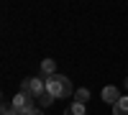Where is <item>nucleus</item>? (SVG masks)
Instances as JSON below:
<instances>
[{
  "mask_svg": "<svg viewBox=\"0 0 128 115\" xmlns=\"http://www.w3.org/2000/svg\"><path fill=\"white\" fill-rule=\"evenodd\" d=\"M46 92L51 97H69L72 95V82H69V77H64V74H51V77H46Z\"/></svg>",
  "mask_w": 128,
  "mask_h": 115,
  "instance_id": "1",
  "label": "nucleus"
},
{
  "mask_svg": "<svg viewBox=\"0 0 128 115\" xmlns=\"http://www.w3.org/2000/svg\"><path fill=\"white\" fill-rule=\"evenodd\" d=\"M23 95H28L31 100H38L41 92H46V79H38V77H26L23 82H20V90Z\"/></svg>",
  "mask_w": 128,
  "mask_h": 115,
  "instance_id": "2",
  "label": "nucleus"
},
{
  "mask_svg": "<svg viewBox=\"0 0 128 115\" xmlns=\"http://www.w3.org/2000/svg\"><path fill=\"white\" fill-rule=\"evenodd\" d=\"M13 108L20 113V115H26L28 110H34L36 108V100H31L28 95H23V92H18V95L13 97Z\"/></svg>",
  "mask_w": 128,
  "mask_h": 115,
  "instance_id": "3",
  "label": "nucleus"
},
{
  "mask_svg": "<svg viewBox=\"0 0 128 115\" xmlns=\"http://www.w3.org/2000/svg\"><path fill=\"white\" fill-rule=\"evenodd\" d=\"M102 100H105V102H110V105H115V102L120 100L118 87H105V90H102Z\"/></svg>",
  "mask_w": 128,
  "mask_h": 115,
  "instance_id": "4",
  "label": "nucleus"
},
{
  "mask_svg": "<svg viewBox=\"0 0 128 115\" xmlns=\"http://www.w3.org/2000/svg\"><path fill=\"white\" fill-rule=\"evenodd\" d=\"M41 72H44L46 77L56 74V61H54V59H44V61H41Z\"/></svg>",
  "mask_w": 128,
  "mask_h": 115,
  "instance_id": "5",
  "label": "nucleus"
},
{
  "mask_svg": "<svg viewBox=\"0 0 128 115\" xmlns=\"http://www.w3.org/2000/svg\"><path fill=\"white\" fill-rule=\"evenodd\" d=\"M113 115H128V97H120L113 105Z\"/></svg>",
  "mask_w": 128,
  "mask_h": 115,
  "instance_id": "6",
  "label": "nucleus"
},
{
  "mask_svg": "<svg viewBox=\"0 0 128 115\" xmlns=\"http://www.w3.org/2000/svg\"><path fill=\"white\" fill-rule=\"evenodd\" d=\"M64 115H87V110H84V105H80V102H72V105L64 110Z\"/></svg>",
  "mask_w": 128,
  "mask_h": 115,
  "instance_id": "7",
  "label": "nucleus"
},
{
  "mask_svg": "<svg viewBox=\"0 0 128 115\" xmlns=\"http://www.w3.org/2000/svg\"><path fill=\"white\" fill-rule=\"evenodd\" d=\"M90 100V90H84V87H80L77 92H74V102H80V105H84V102Z\"/></svg>",
  "mask_w": 128,
  "mask_h": 115,
  "instance_id": "8",
  "label": "nucleus"
},
{
  "mask_svg": "<svg viewBox=\"0 0 128 115\" xmlns=\"http://www.w3.org/2000/svg\"><path fill=\"white\" fill-rule=\"evenodd\" d=\"M36 102H38V105H41V108H49V105H51V102H54V97H51V95H49V92H41V95H38V100H36Z\"/></svg>",
  "mask_w": 128,
  "mask_h": 115,
  "instance_id": "9",
  "label": "nucleus"
},
{
  "mask_svg": "<svg viewBox=\"0 0 128 115\" xmlns=\"http://www.w3.org/2000/svg\"><path fill=\"white\" fill-rule=\"evenodd\" d=\"M0 115H20V113L13 108V102H5V105H3V113H0Z\"/></svg>",
  "mask_w": 128,
  "mask_h": 115,
  "instance_id": "10",
  "label": "nucleus"
},
{
  "mask_svg": "<svg viewBox=\"0 0 128 115\" xmlns=\"http://www.w3.org/2000/svg\"><path fill=\"white\" fill-rule=\"evenodd\" d=\"M26 115H44V110H41V108H34V110H28Z\"/></svg>",
  "mask_w": 128,
  "mask_h": 115,
  "instance_id": "11",
  "label": "nucleus"
},
{
  "mask_svg": "<svg viewBox=\"0 0 128 115\" xmlns=\"http://www.w3.org/2000/svg\"><path fill=\"white\" fill-rule=\"evenodd\" d=\"M123 85H126V90H128V79H126V82H123Z\"/></svg>",
  "mask_w": 128,
  "mask_h": 115,
  "instance_id": "12",
  "label": "nucleus"
}]
</instances>
